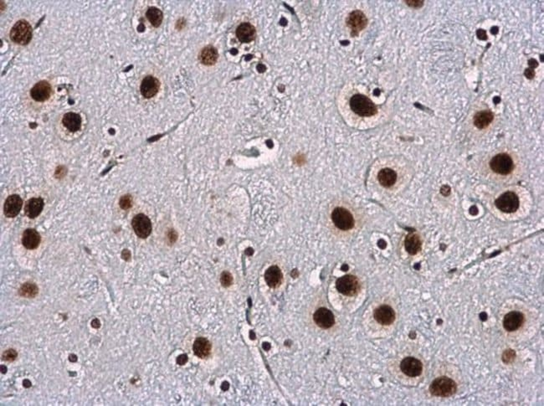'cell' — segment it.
Wrapping results in <instances>:
<instances>
[{
    "instance_id": "obj_8",
    "label": "cell",
    "mask_w": 544,
    "mask_h": 406,
    "mask_svg": "<svg viewBox=\"0 0 544 406\" xmlns=\"http://www.w3.org/2000/svg\"><path fill=\"white\" fill-rule=\"evenodd\" d=\"M132 226L136 235L139 238L146 239L152 233V226L148 217L144 214H138L133 217Z\"/></svg>"
},
{
    "instance_id": "obj_40",
    "label": "cell",
    "mask_w": 544,
    "mask_h": 406,
    "mask_svg": "<svg viewBox=\"0 0 544 406\" xmlns=\"http://www.w3.org/2000/svg\"><path fill=\"white\" fill-rule=\"evenodd\" d=\"M23 385H24V387L25 388H30L31 387L32 384H31V382H30L29 379H25L24 382H23Z\"/></svg>"
},
{
    "instance_id": "obj_13",
    "label": "cell",
    "mask_w": 544,
    "mask_h": 406,
    "mask_svg": "<svg viewBox=\"0 0 544 406\" xmlns=\"http://www.w3.org/2000/svg\"><path fill=\"white\" fill-rule=\"evenodd\" d=\"M374 319L379 322V324L388 325L392 324L396 320V311L390 306L388 305H382L378 308L375 309L374 312Z\"/></svg>"
},
{
    "instance_id": "obj_27",
    "label": "cell",
    "mask_w": 544,
    "mask_h": 406,
    "mask_svg": "<svg viewBox=\"0 0 544 406\" xmlns=\"http://www.w3.org/2000/svg\"><path fill=\"white\" fill-rule=\"evenodd\" d=\"M146 16L149 22L156 28L160 26L163 22V13L156 7H150L147 11Z\"/></svg>"
},
{
    "instance_id": "obj_4",
    "label": "cell",
    "mask_w": 544,
    "mask_h": 406,
    "mask_svg": "<svg viewBox=\"0 0 544 406\" xmlns=\"http://www.w3.org/2000/svg\"><path fill=\"white\" fill-rule=\"evenodd\" d=\"M490 168L494 173L501 175H507L514 168V163L512 157L506 153L495 155L491 160Z\"/></svg>"
},
{
    "instance_id": "obj_29",
    "label": "cell",
    "mask_w": 544,
    "mask_h": 406,
    "mask_svg": "<svg viewBox=\"0 0 544 406\" xmlns=\"http://www.w3.org/2000/svg\"><path fill=\"white\" fill-rule=\"evenodd\" d=\"M2 357H3V360L7 361V362H14L18 357V353H17L16 350L9 349V350H7L3 352Z\"/></svg>"
},
{
    "instance_id": "obj_31",
    "label": "cell",
    "mask_w": 544,
    "mask_h": 406,
    "mask_svg": "<svg viewBox=\"0 0 544 406\" xmlns=\"http://www.w3.org/2000/svg\"><path fill=\"white\" fill-rule=\"evenodd\" d=\"M119 204L122 209H128L133 205V199L129 195H124L120 200Z\"/></svg>"
},
{
    "instance_id": "obj_15",
    "label": "cell",
    "mask_w": 544,
    "mask_h": 406,
    "mask_svg": "<svg viewBox=\"0 0 544 406\" xmlns=\"http://www.w3.org/2000/svg\"><path fill=\"white\" fill-rule=\"evenodd\" d=\"M23 206V201L19 195L8 196L3 205V213L8 218H14L19 214Z\"/></svg>"
},
{
    "instance_id": "obj_41",
    "label": "cell",
    "mask_w": 544,
    "mask_h": 406,
    "mask_svg": "<svg viewBox=\"0 0 544 406\" xmlns=\"http://www.w3.org/2000/svg\"><path fill=\"white\" fill-rule=\"evenodd\" d=\"M69 360L71 361V362H72V363H75V362H76V361H77V356H76V355H70V356H69Z\"/></svg>"
},
{
    "instance_id": "obj_17",
    "label": "cell",
    "mask_w": 544,
    "mask_h": 406,
    "mask_svg": "<svg viewBox=\"0 0 544 406\" xmlns=\"http://www.w3.org/2000/svg\"><path fill=\"white\" fill-rule=\"evenodd\" d=\"M41 235L35 229H27L22 236V244L28 250H35L41 244Z\"/></svg>"
},
{
    "instance_id": "obj_5",
    "label": "cell",
    "mask_w": 544,
    "mask_h": 406,
    "mask_svg": "<svg viewBox=\"0 0 544 406\" xmlns=\"http://www.w3.org/2000/svg\"><path fill=\"white\" fill-rule=\"evenodd\" d=\"M332 219L336 227L341 230H349L354 226L352 214L346 208L338 207L333 211Z\"/></svg>"
},
{
    "instance_id": "obj_35",
    "label": "cell",
    "mask_w": 544,
    "mask_h": 406,
    "mask_svg": "<svg viewBox=\"0 0 544 406\" xmlns=\"http://www.w3.org/2000/svg\"><path fill=\"white\" fill-rule=\"evenodd\" d=\"M477 36L478 38L481 40H487L488 39V36H487V32L483 30H477Z\"/></svg>"
},
{
    "instance_id": "obj_1",
    "label": "cell",
    "mask_w": 544,
    "mask_h": 406,
    "mask_svg": "<svg viewBox=\"0 0 544 406\" xmlns=\"http://www.w3.org/2000/svg\"><path fill=\"white\" fill-rule=\"evenodd\" d=\"M350 107L355 114L360 117H371L377 113V106L366 96L356 94L352 96L349 102Z\"/></svg>"
},
{
    "instance_id": "obj_10",
    "label": "cell",
    "mask_w": 544,
    "mask_h": 406,
    "mask_svg": "<svg viewBox=\"0 0 544 406\" xmlns=\"http://www.w3.org/2000/svg\"><path fill=\"white\" fill-rule=\"evenodd\" d=\"M400 368L403 374L409 377L420 376L422 374L423 364L419 359L414 357H404L400 363Z\"/></svg>"
},
{
    "instance_id": "obj_23",
    "label": "cell",
    "mask_w": 544,
    "mask_h": 406,
    "mask_svg": "<svg viewBox=\"0 0 544 406\" xmlns=\"http://www.w3.org/2000/svg\"><path fill=\"white\" fill-rule=\"evenodd\" d=\"M219 58V53L214 46H209L204 47L199 54V60L204 65H213L217 62Z\"/></svg>"
},
{
    "instance_id": "obj_11",
    "label": "cell",
    "mask_w": 544,
    "mask_h": 406,
    "mask_svg": "<svg viewBox=\"0 0 544 406\" xmlns=\"http://www.w3.org/2000/svg\"><path fill=\"white\" fill-rule=\"evenodd\" d=\"M313 320L318 327L324 329L333 327L335 323V317L333 316V312L324 307H321L315 311Z\"/></svg>"
},
{
    "instance_id": "obj_28",
    "label": "cell",
    "mask_w": 544,
    "mask_h": 406,
    "mask_svg": "<svg viewBox=\"0 0 544 406\" xmlns=\"http://www.w3.org/2000/svg\"><path fill=\"white\" fill-rule=\"evenodd\" d=\"M38 293V287L32 282H25V284L22 285L19 291V296L26 298H36Z\"/></svg>"
},
{
    "instance_id": "obj_34",
    "label": "cell",
    "mask_w": 544,
    "mask_h": 406,
    "mask_svg": "<svg viewBox=\"0 0 544 406\" xmlns=\"http://www.w3.org/2000/svg\"><path fill=\"white\" fill-rule=\"evenodd\" d=\"M188 356L186 355H182L178 357L177 358V363L179 365H184L185 363H187Z\"/></svg>"
},
{
    "instance_id": "obj_2",
    "label": "cell",
    "mask_w": 544,
    "mask_h": 406,
    "mask_svg": "<svg viewBox=\"0 0 544 406\" xmlns=\"http://www.w3.org/2000/svg\"><path fill=\"white\" fill-rule=\"evenodd\" d=\"M456 383L448 377L437 378L430 385V392L431 395L437 397L452 396L456 392Z\"/></svg>"
},
{
    "instance_id": "obj_9",
    "label": "cell",
    "mask_w": 544,
    "mask_h": 406,
    "mask_svg": "<svg viewBox=\"0 0 544 406\" xmlns=\"http://www.w3.org/2000/svg\"><path fill=\"white\" fill-rule=\"evenodd\" d=\"M368 25V19L360 10L352 11L346 19V25L351 30V35L357 36L358 33L365 29Z\"/></svg>"
},
{
    "instance_id": "obj_20",
    "label": "cell",
    "mask_w": 544,
    "mask_h": 406,
    "mask_svg": "<svg viewBox=\"0 0 544 406\" xmlns=\"http://www.w3.org/2000/svg\"><path fill=\"white\" fill-rule=\"evenodd\" d=\"M211 344L205 338H198L193 345V350L195 355L200 358L209 357L211 352Z\"/></svg>"
},
{
    "instance_id": "obj_3",
    "label": "cell",
    "mask_w": 544,
    "mask_h": 406,
    "mask_svg": "<svg viewBox=\"0 0 544 406\" xmlns=\"http://www.w3.org/2000/svg\"><path fill=\"white\" fill-rule=\"evenodd\" d=\"M11 41L14 43L25 46L32 39V28L26 20H19L13 26L10 31Z\"/></svg>"
},
{
    "instance_id": "obj_36",
    "label": "cell",
    "mask_w": 544,
    "mask_h": 406,
    "mask_svg": "<svg viewBox=\"0 0 544 406\" xmlns=\"http://www.w3.org/2000/svg\"><path fill=\"white\" fill-rule=\"evenodd\" d=\"M177 237H178V235H177L176 232H175L174 230H172V231H170V233H169V235H168V239L170 240V241L171 242H172V243H173V242H175V241H176Z\"/></svg>"
},
{
    "instance_id": "obj_30",
    "label": "cell",
    "mask_w": 544,
    "mask_h": 406,
    "mask_svg": "<svg viewBox=\"0 0 544 406\" xmlns=\"http://www.w3.org/2000/svg\"><path fill=\"white\" fill-rule=\"evenodd\" d=\"M220 282H221L223 287H230L233 283V276L230 272L225 271V272H223L222 275L220 276Z\"/></svg>"
},
{
    "instance_id": "obj_26",
    "label": "cell",
    "mask_w": 544,
    "mask_h": 406,
    "mask_svg": "<svg viewBox=\"0 0 544 406\" xmlns=\"http://www.w3.org/2000/svg\"><path fill=\"white\" fill-rule=\"evenodd\" d=\"M404 247L407 252L410 254H417L421 249V241L420 236L416 234H409L404 241Z\"/></svg>"
},
{
    "instance_id": "obj_32",
    "label": "cell",
    "mask_w": 544,
    "mask_h": 406,
    "mask_svg": "<svg viewBox=\"0 0 544 406\" xmlns=\"http://www.w3.org/2000/svg\"><path fill=\"white\" fill-rule=\"evenodd\" d=\"M515 357H516V354L513 350H506L502 355V360L505 363H512L514 361Z\"/></svg>"
},
{
    "instance_id": "obj_6",
    "label": "cell",
    "mask_w": 544,
    "mask_h": 406,
    "mask_svg": "<svg viewBox=\"0 0 544 406\" xmlns=\"http://www.w3.org/2000/svg\"><path fill=\"white\" fill-rule=\"evenodd\" d=\"M336 287L339 293H342L343 295L352 297L358 293L360 286L356 276L346 275L337 280Z\"/></svg>"
},
{
    "instance_id": "obj_37",
    "label": "cell",
    "mask_w": 544,
    "mask_h": 406,
    "mask_svg": "<svg viewBox=\"0 0 544 406\" xmlns=\"http://www.w3.org/2000/svg\"><path fill=\"white\" fill-rule=\"evenodd\" d=\"M122 256L125 260H129L131 258V253L128 250H123V252L122 253Z\"/></svg>"
},
{
    "instance_id": "obj_21",
    "label": "cell",
    "mask_w": 544,
    "mask_h": 406,
    "mask_svg": "<svg viewBox=\"0 0 544 406\" xmlns=\"http://www.w3.org/2000/svg\"><path fill=\"white\" fill-rule=\"evenodd\" d=\"M44 208V201L41 198H32L25 204V213L30 219H35L40 215Z\"/></svg>"
},
{
    "instance_id": "obj_22",
    "label": "cell",
    "mask_w": 544,
    "mask_h": 406,
    "mask_svg": "<svg viewBox=\"0 0 544 406\" xmlns=\"http://www.w3.org/2000/svg\"><path fill=\"white\" fill-rule=\"evenodd\" d=\"M63 125L71 132H77L82 128V117L75 112H68L63 117Z\"/></svg>"
},
{
    "instance_id": "obj_12",
    "label": "cell",
    "mask_w": 544,
    "mask_h": 406,
    "mask_svg": "<svg viewBox=\"0 0 544 406\" xmlns=\"http://www.w3.org/2000/svg\"><path fill=\"white\" fill-rule=\"evenodd\" d=\"M524 322V315L517 311H512L505 315L503 318V328L507 332H514L519 329Z\"/></svg>"
},
{
    "instance_id": "obj_38",
    "label": "cell",
    "mask_w": 544,
    "mask_h": 406,
    "mask_svg": "<svg viewBox=\"0 0 544 406\" xmlns=\"http://www.w3.org/2000/svg\"><path fill=\"white\" fill-rule=\"evenodd\" d=\"M534 75H535V73H534V70H532V69H527L526 70L525 76L527 78L533 79L534 77Z\"/></svg>"
},
{
    "instance_id": "obj_33",
    "label": "cell",
    "mask_w": 544,
    "mask_h": 406,
    "mask_svg": "<svg viewBox=\"0 0 544 406\" xmlns=\"http://www.w3.org/2000/svg\"><path fill=\"white\" fill-rule=\"evenodd\" d=\"M406 3L411 8H419L422 7L424 1H406Z\"/></svg>"
},
{
    "instance_id": "obj_18",
    "label": "cell",
    "mask_w": 544,
    "mask_h": 406,
    "mask_svg": "<svg viewBox=\"0 0 544 406\" xmlns=\"http://www.w3.org/2000/svg\"><path fill=\"white\" fill-rule=\"evenodd\" d=\"M256 36L255 28L249 23H243L236 30V36L242 43H249L254 41Z\"/></svg>"
},
{
    "instance_id": "obj_19",
    "label": "cell",
    "mask_w": 544,
    "mask_h": 406,
    "mask_svg": "<svg viewBox=\"0 0 544 406\" xmlns=\"http://www.w3.org/2000/svg\"><path fill=\"white\" fill-rule=\"evenodd\" d=\"M265 280L269 287L276 288L280 287L282 283L283 274L278 266L272 265L265 271Z\"/></svg>"
},
{
    "instance_id": "obj_16",
    "label": "cell",
    "mask_w": 544,
    "mask_h": 406,
    "mask_svg": "<svg viewBox=\"0 0 544 406\" xmlns=\"http://www.w3.org/2000/svg\"><path fill=\"white\" fill-rule=\"evenodd\" d=\"M159 81L152 76H148L142 81L140 91L145 98H152L157 95L159 90Z\"/></svg>"
},
{
    "instance_id": "obj_42",
    "label": "cell",
    "mask_w": 544,
    "mask_h": 406,
    "mask_svg": "<svg viewBox=\"0 0 544 406\" xmlns=\"http://www.w3.org/2000/svg\"><path fill=\"white\" fill-rule=\"evenodd\" d=\"M1 371H2V374H6L7 373V367L6 366H1Z\"/></svg>"
},
{
    "instance_id": "obj_14",
    "label": "cell",
    "mask_w": 544,
    "mask_h": 406,
    "mask_svg": "<svg viewBox=\"0 0 544 406\" xmlns=\"http://www.w3.org/2000/svg\"><path fill=\"white\" fill-rule=\"evenodd\" d=\"M51 95V86L46 81H39L31 91L30 96L36 102H45L48 100Z\"/></svg>"
},
{
    "instance_id": "obj_24",
    "label": "cell",
    "mask_w": 544,
    "mask_h": 406,
    "mask_svg": "<svg viewBox=\"0 0 544 406\" xmlns=\"http://www.w3.org/2000/svg\"><path fill=\"white\" fill-rule=\"evenodd\" d=\"M378 180L382 186L385 188L391 187L396 183L397 173H396V171L393 170L391 168H383L382 170L379 171L378 174Z\"/></svg>"
},
{
    "instance_id": "obj_25",
    "label": "cell",
    "mask_w": 544,
    "mask_h": 406,
    "mask_svg": "<svg viewBox=\"0 0 544 406\" xmlns=\"http://www.w3.org/2000/svg\"><path fill=\"white\" fill-rule=\"evenodd\" d=\"M493 119H494V115L492 111H479L474 117V124L479 129H484L491 124Z\"/></svg>"
},
{
    "instance_id": "obj_39",
    "label": "cell",
    "mask_w": 544,
    "mask_h": 406,
    "mask_svg": "<svg viewBox=\"0 0 544 406\" xmlns=\"http://www.w3.org/2000/svg\"><path fill=\"white\" fill-rule=\"evenodd\" d=\"M91 324H92V328H97V329H98V328H99L100 327V320H98V318H95V319L92 320Z\"/></svg>"
},
{
    "instance_id": "obj_7",
    "label": "cell",
    "mask_w": 544,
    "mask_h": 406,
    "mask_svg": "<svg viewBox=\"0 0 544 406\" xmlns=\"http://www.w3.org/2000/svg\"><path fill=\"white\" fill-rule=\"evenodd\" d=\"M496 208L504 213H514L519 208V199L515 193L506 192L501 195L495 202Z\"/></svg>"
}]
</instances>
